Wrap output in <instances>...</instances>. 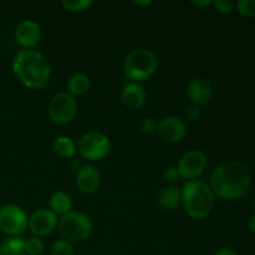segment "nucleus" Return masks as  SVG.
Returning <instances> with one entry per match:
<instances>
[{"label":"nucleus","instance_id":"obj_2","mask_svg":"<svg viewBox=\"0 0 255 255\" xmlns=\"http://www.w3.org/2000/svg\"><path fill=\"white\" fill-rule=\"evenodd\" d=\"M15 77L29 90H41L49 84L51 65L44 54L35 50H20L12 59Z\"/></svg>","mask_w":255,"mask_h":255},{"label":"nucleus","instance_id":"obj_34","mask_svg":"<svg viewBox=\"0 0 255 255\" xmlns=\"http://www.w3.org/2000/svg\"><path fill=\"white\" fill-rule=\"evenodd\" d=\"M80 255H87V254H80Z\"/></svg>","mask_w":255,"mask_h":255},{"label":"nucleus","instance_id":"obj_24","mask_svg":"<svg viewBox=\"0 0 255 255\" xmlns=\"http://www.w3.org/2000/svg\"><path fill=\"white\" fill-rule=\"evenodd\" d=\"M237 9L243 16L254 17L255 16V0H239L237 2Z\"/></svg>","mask_w":255,"mask_h":255},{"label":"nucleus","instance_id":"obj_35","mask_svg":"<svg viewBox=\"0 0 255 255\" xmlns=\"http://www.w3.org/2000/svg\"><path fill=\"white\" fill-rule=\"evenodd\" d=\"M254 207H255V203H254Z\"/></svg>","mask_w":255,"mask_h":255},{"label":"nucleus","instance_id":"obj_26","mask_svg":"<svg viewBox=\"0 0 255 255\" xmlns=\"http://www.w3.org/2000/svg\"><path fill=\"white\" fill-rule=\"evenodd\" d=\"M213 5L217 11L224 15L231 14L236 6L234 1H232V0H216V1H213Z\"/></svg>","mask_w":255,"mask_h":255},{"label":"nucleus","instance_id":"obj_14","mask_svg":"<svg viewBox=\"0 0 255 255\" xmlns=\"http://www.w3.org/2000/svg\"><path fill=\"white\" fill-rule=\"evenodd\" d=\"M100 182H101L100 172L97 171L94 166H91V164L82 166L81 168L77 171L76 186L81 193H95V192L99 189Z\"/></svg>","mask_w":255,"mask_h":255},{"label":"nucleus","instance_id":"obj_21","mask_svg":"<svg viewBox=\"0 0 255 255\" xmlns=\"http://www.w3.org/2000/svg\"><path fill=\"white\" fill-rule=\"evenodd\" d=\"M94 5L92 0H64L62 6L69 12H82Z\"/></svg>","mask_w":255,"mask_h":255},{"label":"nucleus","instance_id":"obj_17","mask_svg":"<svg viewBox=\"0 0 255 255\" xmlns=\"http://www.w3.org/2000/svg\"><path fill=\"white\" fill-rule=\"evenodd\" d=\"M91 89V80L85 72H75L67 80V92L71 96H82Z\"/></svg>","mask_w":255,"mask_h":255},{"label":"nucleus","instance_id":"obj_25","mask_svg":"<svg viewBox=\"0 0 255 255\" xmlns=\"http://www.w3.org/2000/svg\"><path fill=\"white\" fill-rule=\"evenodd\" d=\"M157 128H158V124L153 117L147 116L141 121V129L144 134H153L154 132H157Z\"/></svg>","mask_w":255,"mask_h":255},{"label":"nucleus","instance_id":"obj_4","mask_svg":"<svg viewBox=\"0 0 255 255\" xmlns=\"http://www.w3.org/2000/svg\"><path fill=\"white\" fill-rule=\"evenodd\" d=\"M158 69V57L152 50H132L124 61V72L132 82H139L153 76Z\"/></svg>","mask_w":255,"mask_h":255},{"label":"nucleus","instance_id":"obj_6","mask_svg":"<svg viewBox=\"0 0 255 255\" xmlns=\"http://www.w3.org/2000/svg\"><path fill=\"white\" fill-rule=\"evenodd\" d=\"M111 149V142L109 137L99 131H90L81 136L76 146L82 158L87 161H100L104 159Z\"/></svg>","mask_w":255,"mask_h":255},{"label":"nucleus","instance_id":"obj_20","mask_svg":"<svg viewBox=\"0 0 255 255\" xmlns=\"http://www.w3.org/2000/svg\"><path fill=\"white\" fill-rule=\"evenodd\" d=\"M0 255H27L25 251V239L11 237L0 244Z\"/></svg>","mask_w":255,"mask_h":255},{"label":"nucleus","instance_id":"obj_30","mask_svg":"<svg viewBox=\"0 0 255 255\" xmlns=\"http://www.w3.org/2000/svg\"><path fill=\"white\" fill-rule=\"evenodd\" d=\"M213 255H239V253L233 248H222L217 251Z\"/></svg>","mask_w":255,"mask_h":255},{"label":"nucleus","instance_id":"obj_10","mask_svg":"<svg viewBox=\"0 0 255 255\" xmlns=\"http://www.w3.org/2000/svg\"><path fill=\"white\" fill-rule=\"evenodd\" d=\"M57 222H59V219L54 212L42 208L31 214L27 227L34 234V237L42 238V237L50 236L56 229Z\"/></svg>","mask_w":255,"mask_h":255},{"label":"nucleus","instance_id":"obj_18","mask_svg":"<svg viewBox=\"0 0 255 255\" xmlns=\"http://www.w3.org/2000/svg\"><path fill=\"white\" fill-rule=\"evenodd\" d=\"M72 198L67 192L57 191L52 193L50 198V211L54 212L56 216H65L72 209Z\"/></svg>","mask_w":255,"mask_h":255},{"label":"nucleus","instance_id":"obj_15","mask_svg":"<svg viewBox=\"0 0 255 255\" xmlns=\"http://www.w3.org/2000/svg\"><path fill=\"white\" fill-rule=\"evenodd\" d=\"M121 99L127 109L138 110L146 104V90L138 82H129V84L125 85L122 89Z\"/></svg>","mask_w":255,"mask_h":255},{"label":"nucleus","instance_id":"obj_9","mask_svg":"<svg viewBox=\"0 0 255 255\" xmlns=\"http://www.w3.org/2000/svg\"><path fill=\"white\" fill-rule=\"evenodd\" d=\"M207 167V157L199 149H191L181 157L176 167L181 178L193 181L204 172Z\"/></svg>","mask_w":255,"mask_h":255},{"label":"nucleus","instance_id":"obj_31","mask_svg":"<svg viewBox=\"0 0 255 255\" xmlns=\"http://www.w3.org/2000/svg\"><path fill=\"white\" fill-rule=\"evenodd\" d=\"M247 227H248V231L251 233H255V214L251 216L247 221Z\"/></svg>","mask_w":255,"mask_h":255},{"label":"nucleus","instance_id":"obj_13","mask_svg":"<svg viewBox=\"0 0 255 255\" xmlns=\"http://www.w3.org/2000/svg\"><path fill=\"white\" fill-rule=\"evenodd\" d=\"M212 85L208 80L203 77H196L192 80L187 87V96L191 100V102L196 106H203L208 104L209 100L212 99Z\"/></svg>","mask_w":255,"mask_h":255},{"label":"nucleus","instance_id":"obj_32","mask_svg":"<svg viewBox=\"0 0 255 255\" xmlns=\"http://www.w3.org/2000/svg\"><path fill=\"white\" fill-rule=\"evenodd\" d=\"M82 166H80V162L79 161H76V159H72L71 161V168L72 169H77V171H79L80 168H81Z\"/></svg>","mask_w":255,"mask_h":255},{"label":"nucleus","instance_id":"obj_23","mask_svg":"<svg viewBox=\"0 0 255 255\" xmlns=\"http://www.w3.org/2000/svg\"><path fill=\"white\" fill-rule=\"evenodd\" d=\"M51 255H74V247L65 239H59L51 247Z\"/></svg>","mask_w":255,"mask_h":255},{"label":"nucleus","instance_id":"obj_16","mask_svg":"<svg viewBox=\"0 0 255 255\" xmlns=\"http://www.w3.org/2000/svg\"><path fill=\"white\" fill-rule=\"evenodd\" d=\"M159 206L167 211L177 208L182 203V192L181 189L177 188L176 186H166L159 191L158 197H157Z\"/></svg>","mask_w":255,"mask_h":255},{"label":"nucleus","instance_id":"obj_8","mask_svg":"<svg viewBox=\"0 0 255 255\" xmlns=\"http://www.w3.org/2000/svg\"><path fill=\"white\" fill-rule=\"evenodd\" d=\"M29 226V218L17 204H5L0 208V231L11 237H20Z\"/></svg>","mask_w":255,"mask_h":255},{"label":"nucleus","instance_id":"obj_29","mask_svg":"<svg viewBox=\"0 0 255 255\" xmlns=\"http://www.w3.org/2000/svg\"><path fill=\"white\" fill-rule=\"evenodd\" d=\"M191 4L196 7H207L209 5H213V1L212 0H192Z\"/></svg>","mask_w":255,"mask_h":255},{"label":"nucleus","instance_id":"obj_1","mask_svg":"<svg viewBox=\"0 0 255 255\" xmlns=\"http://www.w3.org/2000/svg\"><path fill=\"white\" fill-rule=\"evenodd\" d=\"M251 182V172L246 164L238 161H228L214 168L209 179V187L214 196L233 201L248 192Z\"/></svg>","mask_w":255,"mask_h":255},{"label":"nucleus","instance_id":"obj_33","mask_svg":"<svg viewBox=\"0 0 255 255\" xmlns=\"http://www.w3.org/2000/svg\"><path fill=\"white\" fill-rule=\"evenodd\" d=\"M133 2L136 5H141V6H148V5H151L153 1H151V0H148V1H138V0H137V1Z\"/></svg>","mask_w":255,"mask_h":255},{"label":"nucleus","instance_id":"obj_19","mask_svg":"<svg viewBox=\"0 0 255 255\" xmlns=\"http://www.w3.org/2000/svg\"><path fill=\"white\" fill-rule=\"evenodd\" d=\"M52 149L60 158L70 159L76 153V144L70 137L59 136L55 138L54 143H52Z\"/></svg>","mask_w":255,"mask_h":255},{"label":"nucleus","instance_id":"obj_12","mask_svg":"<svg viewBox=\"0 0 255 255\" xmlns=\"http://www.w3.org/2000/svg\"><path fill=\"white\" fill-rule=\"evenodd\" d=\"M157 132L159 136L167 142H179L187 134L186 124L181 119L174 116H168L158 122Z\"/></svg>","mask_w":255,"mask_h":255},{"label":"nucleus","instance_id":"obj_7","mask_svg":"<svg viewBox=\"0 0 255 255\" xmlns=\"http://www.w3.org/2000/svg\"><path fill=\"white\" fill-rule=\"evenodd\" d=\"M77 112V104L74 96L69 92H59L51 97L47 106V114L55 125L64 126L75 119Z\"/></svg>","mask_w":255,"mask_h":255},{"label":"nucleus","instance_id":"obj_28","mask_svg":"<svg viewBox=\"0 0 255 255\" xmlns=\"http://www.w3.org/2000/svg\"><path fill=\"white\" fill-rule=\"evenodd\" d=\"M178 178L179 174L176 167H167L163 171V179L167 183H174L176 181H178Z\"/></svg>","mask_w":255,"mask_h":255},{"label":"nucleus","instance_id":"obj_22","mask_svg":"<svg viewBox=\"0 0 255 255\" xmlns=\"http://www.w3.org/2000/svg\"><path fill=\"white\" fill-rule=\"evenodd\" d=\"M45 244L39 237H31L25 239V251L27 255H40L44 252Z\"/></svg>","mask_w":255,"mask_h":255},{"label":"nucleus","instance_id":"obj_27","mask_svg":"<svg viewBox=\"0 0 255 255\" xmlns=\"http://www.w3.org/2000/svg\"><path fill=\"white\" fill-rule=\"evenodd\" d=\"M201 115H202L201 107L196 106V105L193 104L188 105V106L186 107V111H184V116H186V119L192 122L198 121V120L201 119Z\"/></svg>","mask_w":255,"mask_h":255},{"label":"nucleus","instance_id":"obj_11","mask_svg":"<svg viewBox=\"0 0 255 255\" xmlns=\"http://www.w3.org/2000/svg\"><path fill=\"white\" fill-rule=\"evenodd\" d=\"M15 40L24 50H31L41 39V29L32 20H22L16 25L14 31Z\"/></svg>","mask_w":255,"mask_h":255},{"label":"nucleus","instance_id":"obj_5","mask_svg":"<svg viewBox=\"0 0 255 255\" xmlns=\"http://www.w3.org/2000/svg\"><path fill=\"white\" fill-rule=\"evenodd\" d=\"M57 229L62 239L70 243H80L91 236L94 224L91 218L82 212L71 211L60 217Z\"/></svg>","mask_w":255,"mask_h":255},{"label":"nucleus","instance_id":"obj_3","mask_svg":"<svg viewBox=\"0 0 255 255\" xmlns=\"http://www.w3.org/2000/svg\"><path fill=\"white\" fill-rule=\"evenodd\" d=\"M182 203L191 218L203 219L211 214L214 207V193L206 182L187 181L182 188Z\"/></svg>","mask_w":255,"mask_h":255}]
</instances>
